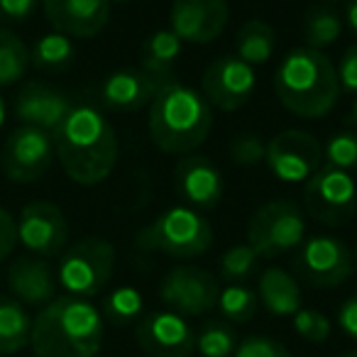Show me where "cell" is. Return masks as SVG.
<instances>
[{"label": "cell", "mask_w": 357, "mask_h": 357, "mask_svg": "<svg viewBox=\"0 0 357 357\" xmlns=\"http://www.w3.org/2000/svg\"><path fill=\"white\" fill-rule=\"evenodd\" d=\"M326 3H337V0H326Z\"/></svg>", "instance_id": "cell-47"}, {"label": "cell", "mask_w": 357, "mask_h": 357, "mask_svg": "<svg viewBox=\"0 0 357 357\" xmlns=\"http://www.w3.org/2000/svg\"><path fill=\"white\" fill-rule=\"evenodd\" d=\"M277 100L303 120L326 118L340 98V81L333 61L311 47H296L282 59L274 74Z\"/></svg>", "instance_id": "cell-4"}, {"label": "cell", "mask_w": 357, "mask_h": 357, "mask_svg": "<svg viewBox=\"0 0 357 357\" xmlns=\"http://www.w3.org/2000/svg\"><path fill=\"white\" fill-rule=\"evenodd\" d=\"M306 240V218L294 201L279 199L259 206L248 223V245L259 257H279Z\"/></svg>", "instance_id": "cell-7"}, {"label": "cell", "mask_w": 357, "mask_h": 357, "mask_svg": "<svg viewBox=\"0 0 357 357\" xmlns=\"http://www.w3.org/2000/svg\"><path fill=\"white\" fill-rule=\"evenodd\" d=\"M340 357H357V350H350V352H345V355H340Z\"/></svg>", "instance_id": "cell-45"}, {"label": "cell", "mask_w": 357, "mask_h": 357, "mask_svg": "<svg viewBox=\"0 0 357 357\" xmlns=\"http://www.w3.org/2000/svg\"><path fill=\"white\" fill-rule=\"evenodd\" d=\"M174 189L189 208H215L223 201L225 181L220 169L201 154H184L174 167Z\"/></svg>", "instance_id": "cell-17"}, {"label": "cell", "mask_w": 357, "mask_h": 357, "mask_svg": "<svg viewBox=\"0 0 357 357\" xmlns=\"http://www.w3.org/2000/svg\"><path fill=\"white\" fill-rule=\"evenodd\" d=\"M230 20L228 0H174L169 30L189 45H211L225 32Z\"/></svg>", "instance_id": "cell-16"}, {"label": "cell", "mask_w": 357, "mask_h": 357, "mask_svg": "<svg viewBox=\"0 0 357 357\" xmlns=\"http://www.w3.org/2000/svg\"><path fill=\"white\" fill-rule=\"evenodd\" d=\"M352 120H355V128H357V100H355V105H352Z\"/></svg>", "instance_id": "cell-43"}, {"label": "cell", "mask_w": 357, "mask_h": 357, "mask_svg": "<svg viewBox=\"0 0 357 357\" xmlns=\"http://www.w3.org/2000/svg\"><path fill=\"white\" fill-rule=\"evenodd\" d=\"M135 245L172 259H196L213 245V228L196 208L172 206L139 230Z\"/></svg>", "instance_id": "cell-5"}, {"label": "cell", "mask_w": 357, "mask_h": 357, "mask_svg": "<svg viewBox=\"0 0 357 357\" xmlns=\"http://www.w3.org/2000/svg\"><path fill=\"white\" fill-rule=\"evenodd\" d=\"M294 267L308 284L321 289L340 287L355 272L350 248L333 235H313L303 240Z\"/></svg>", "instance_id": "cell-12"}, {"label": "cell", "mask_w": 357, "mask_h": 357, "mask_svg": "<svg viewBox=\"0 0 357 357\" xmlns=\"http://www.w3.org/2000/svg\"><path fill=\"white\" fill-rule=\"evenodd\" d=\"M301 30H303V42H306V47L321 52V50H326V47H331L333 42L340 37L342 17L337 15L335 10H331V8L316 6L306 13Z\"/></svg>", "instance_id": "cell-28"}, {"label": "cell", "mask_w": 357, "mask_h": 357, "mask_svg": "<svg viewBox=\"0 0 357 357\" xmlns=\"http://www.w3.org/2000/svg\"><path fill=\"white\" fill-rule=\"evenodd\" d=\"M352 264H355V269H357V248L352 250Z\"/></svg>", "instance_id": "cell-44"}, {"label": "cell", "mask_w": 357, "mask_h": 357, "mask_svg": "<svg viewBox=\"0 0 357 357\" xmlns=\"http://www.w3.org/2000/svg\"><path fill=\"white\" fill-rule=\"evenodd\" d=\"M233 357H291V352L284 342L269 335H250L238 342Z\"/></svg>", "instance_id": "cell-36"}, {"label": "cell", "mask_w": 357, "mask_h": 357, "mask_svg": "<svg viewBox=\"0 0 357 357\" xmlns=\"http://www.w3.org/2000/svg\"><path fill=\"white\" fill-rule=\"evenodd\" d=\"M228 152L238 167H257L267 159V142L255 132H240L233 137Z\"/></svg>", "instance_id": "cell-35"}, {"label": "cell", "mask_w": 357, "mask_h": 357, "mask_svg": "<svg viewBox=\"0 0 357 357\" xmlns=\"http://www.w3.org/2000/svg\"><path fill=\"white\" fill-rule=\"evenodd\" d=\"M103 345V316L79 296H56L32 321L30 347L37 357H96Z\"/></svg>", "instance_id": "cell-2"}, {"label": "cell", "mask_w": 357, "mask_h": 357, "mask_svg": "<svg viewBox=\"0 0 357 357\" xmlns=\"http://www.w3.org/2000/svg\"><path fill=\"white\" fill-rule=\"evenodd\" d=\"M255 86H257L255 69L235 54L218 56L201 76V96L206 98V103L225 113H235L248 105Z\"/></svg>", "instance_id": "cell-13"}, {"label": "cell", "mask_w": 357, "mask_h": 357, "mask_svg": "<svg viewBox=\"0 0 357 357\" xmlns=\"http://www.w3.org/2000/svg\"><path fill=\"white\" fill-rule=\"evenodd\" d=\"M303 206L313 220L328 225V228H340V225L350 223L357 213L355 178L342 169L323 164L306 181Z\"/></svg>", "instance_id": "cell-8"}, {"label": "cell", "mask_w": 357, "mask_h": 357, "mask_svg": "<svg viewBox=\"0 0 357 357\" xmlns=\"http://www.w3.org/2000/svg\"><path fill=\"white\" fill-rule=\"evenodd\" d=\"M32 318L17 298L0 294V355H13L30 345Z\"/></svg>", "instance_id": "cell-24"}, {"label": "cell", "mask_w": 357, "mask_h": 357, "mask_svg": "<svg viewBox=\"0 0 357 357\" xmlns=\"http://www.w3.org/2000/svg\"><path fill=\"white\" fill-rule=\"evenodd\" d=\"M17 223V243L37 257H56L64 252L69 240V223L64 211L52 201H32L20 211Z\"/></svg>", "instance_id": "cell-14"}, {"label": "cell", "mask_w": 357, "mask_h": 357, "mask_svg": "<svg viewBox=\"0 0 357 357\" xmlns=\"http://www.w3.org/2000/svg\"><path fill=\"white\" fill-rule=\"evenodd\" d=\"M74 42L61 32H47L32 45L30 64L40 71H64L74 61Z\"/></svg>", "instance_id": "cell-26"}, {"label": "cell", "mask_w": 357, "mask_h": 357, "mask_svg": "<svg viewBox=\"0 0 357 357\" xmlns=\"http://www.w3.org/2000/svg\"><path fill=\"white\" fill-rule=\"evenodd\" d=\"M142 308H144V298L142 294L135 287H118L105 296L103 301V313L105 318L113 326H130V323L139 321L142 318Z\"/></svg>", "instance_id": "cell-30"}, {"label": "cell", "mask_w": 357, "mask_h": 357, "mask_svg": "<svg viewBox=\"0 0 357 357\" xmlns=\"http://www.w3.org/2000/svg\"><path fill=\"white\" fill-rule=\"evenodd\" d=\"M115 269V248L105 238H84L61 252L56 282L69 296L91 298L108 287Z\"/></svg>", "instance_id": "cell-6"}, {"label": "cell", "mask_w": 357, "mask_h": 357, "mask_svg": "<svg viewBox=\"0 0 357 357\" xmlns=\"http://www.w3.org/2000/svg\"><path fill=\"white\" fill-rule=\"evenodd\" d=\"M149 139L159 152L191 154L208 139L213 128V110L201 91L169 81L149 103Z\"/></svg>", "instance_id": "cell-3"}, {"label": "cell", "mask_w": 357, "mask_h": 357, "mask_svg": "<svg viewBox=\"0 0 357 357\" xmlns=\"http://www.w3.org/2000/svg\"><path fill=\"white\" fill-rule=\"evenodd\" d=\"M259 306V298L252 289L243 287V284H230L220 291L215 308L220 311L223 321L228 323H248L255 318Z\"/></svg>", "instance_id": "cell-31"}, {"label": "cell", "mask_w": 357, "mask_h": 357, "mask_svg": "<svg viewBox=\"0 0 357 357\" xmlns=\"http://www.w3.org/2000/svg\"><path fill=\"white\" fill-rule=\"evenodd\" d=\"M259 255L250 248L248 243H240L228 248L218 259V272L225 282L230 284H240L245 282L248 277H252V272L257 269Z\"/></svg>", "instance_id": "cell-32"}, {"label": "cell", "mask_w": 357, "mask_h": 357, "mask_svg": "<svg viewBox=\"0 0 357 357\" xmlns=\"http://www.w3.org/2000/svg\"><path fill=\"white\" fill-rule=\"evenodd\" d=\"M3 123H6V100L0 98V128H3Z\"/></svg>", "instance_id": "cell-42"}, {"label": "cell", "mask_w": 357, "mask_h": 357, "mask_svg": "<svg viewBox=\"0 0 357 357\" xmlns=\"http://www.w3.org/2000/svg\"><path fill=\"white\" fill-rule=\"evenodd\" d=\"M337 81H340V91L347 93H357V42L345 50L337 64Z\"/></svg>", "instance_id": "cell-38"}, {"label": "cell", "mask_w": 357, "mask_h": 357, "mask_svg": "<svg viewBox=\"0 0 357 357\" xmlns=\"http://www.w3.org/2000/svg\"><path fill=\"white\" fill-rule=\"evenodd\" d=\"M52 139L61 169L81 186L103 184L118 164V135L93 105H74Z\"/></svg>", "instance_id": "cell-1"}, {"label": "cell", "mask_w": 357, "mask_h": 357, "mask_svg": "<svg viewBox=\"0 0 357 357\" xmlns=\"http://www.w3.org/2000/svg\"><path fill=\"white\" fill-rule=\"evenodd\" d=\"M326 164L342 172L357 169V132H335L323 147Z\"/></svg>", "instance_id": "cell-33"}, {"label": "cell", "mask_w": 357, "mask_h": 357, "mask_svg": "<svg viewBox=\"0 0 357 357\" xmlns=\"http://www.w3.org/2000/svg\"><path fill=\"white\" fill-rule=\"evenodd\" d=\"M47 22L66 37L91 40L110 20V0H42Z\"/></svg>", "instance_id": "cell-18"}, {"label": "cell", "mask_w": 357, "mask_h": 357, "mask_svg": "<svg viewBox=\"0 0 357 357\" xmlns=\"http://www.w3.org/2000/svg\"><path fill=\"white\" fill-rule=\"evenodd\" d=\"M184 42L172 30H157L139 45V69L159 81H174V64L181 54Z\"/></svg>", "instance_id": "cell-23"}, {"label": "cell", "mask_w": 357, "mask_h": 357, "mask_svg": "<svg viewBox=\"0 0 357 357\" xmlns=\"http://www.w3.org/2000/svg\"><path fill=\"white\" fill-rule=\"evenodd\" d=\"M30 69V50L13 30L0 25V89L13 86Z\"/></svg>", "instance_id": "cell-27"}, {"label": "cell", "mask_w": 357, "mask_h": 357, "mask_svg": "<svg viewBox=\"0 0 357 357\" xmlns=\"http://www.w3.org/2000/svg\"><path fill=\"white\" fill-rule=\"evenodd\" d=\"M220 296L218 279L196 264H176L159 282V298L178 316H204Z\"/></svg>", "instance_id": "cell-9"}, {"label": "cell", "mask_w": 357, "mask_h": 357, "mask_svg": "<svg viewBox=\"0 0 357 357\" xmlns=\"http://www.w3.org/2000/svg\"><path fill=\"white\" fill-rule=\"evenodd\" d=\"M135 340L147 357H191L196 352L194 328L174 311L142 313L135 323Z\"/></svg>", "instance_id": "cell-15"}, {"label": "cell", "mask_w": 357, "mask_h": 357, "mask_svg": "<svg viewBox=\"0 0 357 357\" xmlns=\"http://www.w3.org/2000/svg\"><path fill=\"white\" fill-rule=\"evenodd\" d=\"M162 86L164 81L149 76L139 66H125V69L113 71L103 81L100 100L105 103V108L115 110V113H137L144 105L152 103Z\"/></svg>", "instance_id": "cell-21"}, {"label": "cell", "mask_w": 357, "mask_h": 357, "mask_svg": "<svg viewBox=\"0 0 357 357\" xmlns=\"http://www.w3.org/2000/svg\"><path fill=\"white\" fill-rule=\"evenodd\" d=\"M337 326L350 340H357V294L347 296L337 308Z\"/></svg>", "instance_id": "cell-40"}, {"label": "cell", "mask_w": 357, "mask_h": 357, "mask_svg": "<svg viewBox=\"0 0 357 357\" xmlns=\"http://www.w3.org/2000/svg\"><path fill=\"white\" fill-rule=\"evenodd\" d=\"M294 331L303 337V340L313 342V345H321L331 337L333 323L326 313L316 311V308H301V311L294 313Z\"/></svg>", "instance_id": "cell-34"}, {"label": "cell", "mask_w": 357, "mask_h": 357, "mask_svg": "<svg viewBox=\"0 0 357 357\" xmlns=\"http://www.w3.org/2000/svg\"><path fill=\"white\" fill-rule=\"evenodd\" d=\"M345 20H347V27L352 30V35L357 37V0H350V3H347Z\"/></svg>", "instance_id": "cell-41"}, {"label": "cell", "mask_w": 357, "mask_h": 357, "mask_svg": "<svg viewBox=\"0 0 357 357\" xmlns=\"http://www.w3.org/2000/svg\"><path fill=\"white\" fill-rule=\"evenodd\" d=\"M40 0H0V22L15 25L35 15Z\"/></svg>", "instance_id": "cell-37"}, {"label": "cell", "mask_w": 357, "mask_h": 357, "mask_svg": "<svg viewBox=\"0 0 357 357\" xmlns=\"http://www.w3.org/2000/svg\"><path fill=\"white\" fill-rule=\"evenodd\" d=\"M17 245V223L6 208H0V262H6Z\"/></svg>", "instance_id": "cell-39"}, {"label": "cell", "mask_w": 357, "mask_h": 357, "mask_svg": "<svg viewBox=\"0 0 357 357\" xmlns=\"http://www.w3.org/2000/svg\"><path fill=\"white\" fill-rule=\"evenodd\" d=\"M56 274L45 257L20 255L8 267V287L22 306L45 308L56 298Z\"/></svg>", "instance_id": "cell-20"}, {"label": "cell", "mask_w": 357, "mask_h": 357, "mask_svg": "<svg viewBox=\"0 0 357 357\" xmlns=\"http://www.w3.org/2000/svg\"><path fill=\"white\" fill-rule=\"evenodd\" d=\"M264 162L284 184H306L323 167V144L306 130H282L267 142Z\"/></svg>", "instance_id": "cell-11"}, {"label": "cell", "mask_w": 357, "mask_h": 357, "mask_svg": "<svg viewBox=\"0 0 357 357\" xmlns=\"http://www.w3.org/2000/svg\"><path fill=\"white\" fill-rule=\"evenodd\" d=\"M238 342V333L228 321H206L196 333V350L201 357H233Z\"/></svg>", "instance_id": "cell-29"}, {"label": "cell", "mask_w": 357, "mask_h": 357, "mask_svg": "<svg viewBox=\"0 0 357 357\" xmlns=\"http://www.w3.org/2000/svg\"><path fill=\"white\" fill-rule=\"evenodd\" d=\"M110 3H132V0H110Z\"/></svg>", "instance_id": "cell-46"}, {"label": "cell", "mask_w": 357, "mask_h": 357, "mask_svg": "<svg viewBox=\"0 0 357 357\" xmlns=\"http://www.w3.org/2000/svg\"><path fill=\"white\" fill-rule=\"evenodd\" d=\"M54 139L50 132L30 125H20L8 135L0 154L3 172L15 184L40 181L54 162Z\"/></svg>", "instance_id": "cell-10"}, {"label": "cell", "mask_w": 357, "mask_h": 357, "mask_svg": "<svg viewBox=\"0 0 357 357\" xmlns=\"http://www.w3.org/2000/svg\"><path fill=\"white\" fill-rule=\"evenodd\" d=\"M274 50H277V32L269 22L252 17L238 30L235 37V56L245 61V64H267L272 59Z\"/></svg>", "instance_id": "cell-25"}, {"label": "cell", "mask_w": 357, "mask_h": 357, "mask_svg": "<svg viewBox=\"0 0 357 357\" xmlns=\"http://www.w3.org/2000/svg\"><path fill=\"white\" fill-rule=\"evenodd\" d=\"M257 298L272 316L287 318L301 311V287L289 272L279 267H269L259 274Z\"/></svg>", "instance_id": "cell-22"}, {"label": "cell", "mask_w": 357, "mask_h": 357, "mask_svg": "<svg viewBox=\"0 0 357 357\" xmlns=\"http://www.w3.org/2000/svg\"><path fill=\"white\" fill-rule=\"evenodd\" d=\"M71 108H74V103L64 91L42 84V81L25 84L15 98V115L20 118V123L30 125V128H40L50 135H54V130L64 123Z\"/></svg>", "instance_id": "cell-19"}]
</instances>
